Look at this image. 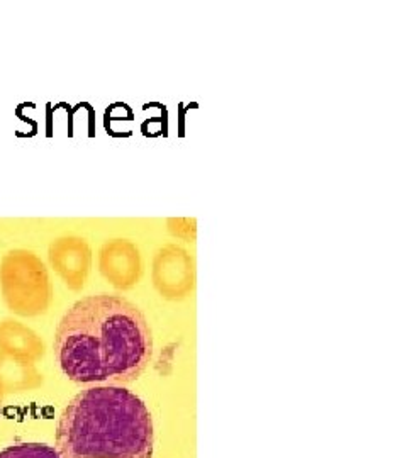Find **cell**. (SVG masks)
Instances as JSON below:
<instances>
[{"instance_id":"cell-1","label":"cell","mask_w":407,"mask_h":458,"mask_svg":"<svg viewBox=\"0 0 407 458\" xmlns=\"http://www.w3.org/2000/svg\"><path fill=\"white\" fill-rule=\"evenodd\" d=\"M55 355L72 382L124 386L145 374L153 333L141 310L123 295L77 301L55 333Z\"/></svg>"},{"instance_id":"cell-2","label":"cell","mask_w":407,"mask_h":458,"mask_svg":"<svg viewBox=\"0 0 407 458\" xmlns=\"http://www.w3.org/2000/svg\"><path fill=\"white\" fill-rule=\"evenodd\" d=\"M55 448L62 458H151V412L123 386H90L62 411Z\"/></svg>"},{"instance_id":"cell-3","label":"cell","mask_w":407,"mask_h":458,"mask_svg":"<svg viewBox=\"0 0 407 458\" xmlns=\"http://www.w3.org/2000/svg\"><path fill=\"white\" fill-rule=\"evenodd\" d=\"M0 294L7 310L21 318L47 314L53 301L48 268L30 250H13L0 260Z\"/></svg>"},{"instance_id":"cell-4","label":"cell","mask_w":407,"mask_h":458,"mask_svg":"<svg viewBox=\"0 0 407 458\" xmlns=\"http://www.w3.org/2000/svg\"><path fill=\"white\" fill-rule=\"evenodd\" d=\"M153 285L166 301L187 299L196 285L192 257L179 246L162 248L153 262Z\"/></svg>"},{"instance_id":"cell-5","label":"cell","mask_w":407,"mask_h":458,"mask_svg":"<svg viewBox=\"0 0 407 458\" xmlns=\"http://www.w3.org/2000/svg\"><path fill=\"white\" fill-rule=\"evenodd\" d=\"M48 260L70 291L79 293L85 287L92 268V250L83 238L64 236L55 240L48 248Z\"/></svg>"},{"instance_id":"cell-6","label":"cell","mask_w":407,"mask_h":458,"mask_svg":"<svg viewBox=\"0 0 407 458\" xmlns=\"http://www.w3.org/2000/svg\"><path fill=\"white\" fill-rule=\"evenodd\" d=\"M98 270L117 291H130L143 274L138 248L128 240H111L98 251Z\"/></svg>"},{"instance_id":"cell-7","label":"cell","mask_w":407,"mask_h":458,"mask_svg":"<svg viewBox=\"0 0 407 458\" xmlns=\"http://www.w3.org/2000/svg\"><path fill=\"white\" fill-rule=\"evenodd\" d=\"M0 353L9 355L17 360H41L47 353L45 344L31 327L19 323L16 319L0 321Z\"/></svg>"},{"instance_id":"cell-8","label":"cell","mask_w":407,"mask_h":458,"mask_svg":"<svg viewBox=\"0 0 407 458\" xmlns=\"http://www.w3.org/2000/svg\"><path fill=\"white\" fill-rule=\"evenodd\" d=\"M43 386L36 363L17 360L0 353V403L11 395L31 393Z\"/></svg>"},{"instance_id":"cell-9","label":"cell","mask_w":407,"mask_h":458,"mask_svg":"<svg viewBox=\"0 0 407 458\" xmlns=\"http://www.w3.org/2000/svg\"><path fill=\"white\" fill-rule=\"evenodd\" d=\"M0 458H62L56 448L47 443H17L0 450Z\"/></svg>"}]
</instances>
